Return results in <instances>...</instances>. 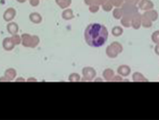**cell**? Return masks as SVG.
I'll use <instances>...</instances> for the list:
<instances>
[{
    "instance_id": "33",
    "label": "cell",
    "mask_w": 159,
    "mask_h": 120,
    "mask_svg": "<svg viewBox=\"0 0 159 120\" xmlns=\"http://www.w3.org/2000/svg\"><path fill=\"white\" fill-rule=\"evenodd\" d=\"M30 3L32 6H38L39 3V0H30Z\"/></svg>"
},
{
    "instance_id": "22",
    "label": "cell",
    "mask_w": 159,
    "mask_h": 120,
    "mask_svg": "<svg viewBox=\"0 0 159 120\" xmlns=\"http://www.w3.org/2000/svg\"><path fill=\"white\" fill-rule=\"evenodd\" d=\"M102 8H103V10L105 11V12H110V11L113 10V5L111 4V2L109 1V0H107V2H105L103 5H102Z\"/></svg>"
},
{
    "instance_id": "18",
    "label": "cell",
    "mask_w": 159,
    "mask_h": 120,
    "mask_svg": "<svg viewBox=\"0 0 159 120\" xmlns=\"http://www.w3.org/2000/svg\"><path fill=\"white\" fill-rule=\"evenodd\" d=\"M123 33H124V30L121 26H115L111 30V34L114 37H120L123 35Z\"/></svg>"
},
{
    "instance_id": "8",
    "label": "cell",
    "mask_w": 159,
    "mask_h": 120,
    "mask_svg": "<svg viewBox=\"0 0 159 120\" xmlns=\"http://www.w3.org/2000/svg\"><path fill=\"white\" fill-rule=\"evenodd\" d=\"M106 53H107V57H108V58H110V59H115V58L119 55L118 51H117L114 47H113L111 44H110V45H108V46L107 47Z\"/></svg>"
},
{
    "instance_id": "20",
    "label": "cell",
    "mask_w": 159,
    "mask_h": 120,
    "mask_svg": "<svg viewBox=\"0 0 159 120\" xmlns=\"http://www.w3.org/2000/svg\"><path fill=\"white\" fill-rule=\"evenodd\" d=\"M8 31H9V33H11V34L16 35L18 31V27L16 23H10L8 25Z\"/></svg>"
},
{
    "instance_id": "31",
    "label": "cell",
    "mask_w": 159,
    "mask_h": 120,
    "mask_svg": "<svg viewBox=\"0 0 159 120\" xmlns=\"http://www.w3.org/2000/svg\"><path fill=\"white\" fill-rule=\"evenodd\" d=\"M84 4L87 5V6H90V5L96 4V1H95V0H84Z\"/></svg>"
},
{
    "instance_id": "21",
    "label": "cell",
    "mask_w": 159,
    "mask_h": 120,
    "mask_svg": "<svg viewBox=\"0 0 159 120\" xmlns=\"http://www.w3.org/2000/svg\"><path fill=\"white\" fill-rule=\"evenodd\" d=\"M142 26L145 28H151L152 26V21L142 16Z\"/></svg>"
},
{
    "instance_id": "7",
    "label": "cell",
    "mask_w": 159,
    "mask_h": 120,
    "mask_svg": "<svg viewBox=\"0 0 159 120\" xmlns=\"http://www.w3.org/2000/svg\"><path fill=\"white\" fill-rule=\"evenodd\" d=\"M142 16L147 17L148 19H150L151 21H152V22L155 20H157V18H158V13L155 10H152V9L149 10V11H146Z\"/></svg>"
},
{
    "instance_id": "27",
    "label": "cell",
    "mask_w": 159,
    "mask_h": 120,
    "mask_svg": "<svg viewBox=\"0 0 159 120\" xmlns=\"http://www.w3.org/2000/svg\"><path fill=\"white\" fill-rule=\"evenodd\" d=\"M99 10H100V5L93 4V5H90V6H89V12H90V13H92V14L97 13Z\"/></svg>"
},
{
    "instance_id": "12",
    "label": "cell",
    "mask_w": 159,
    "mask_h": 120,
    "mask_svg": "<svg viewBox=\"0 0 159 120\" xmlns=\"http://www.w3.org/2000/svg\"><path fill=\"white\" fill-rule=\"evenodd\" d=\"M61 16L65 20H70V19L74 18L73 10L72 9H65L63 12H62V14H61Z\"/></svg>"
},
{
    "instance_id": "25",
    "label": "cell",
    "mask_w": 159,
    "mask_h": 120,
    "mask_svg": "<svg viewBox=\"0 0 159 120\" xmlns=\"http://www.w3.org/2000/svg\"><path fill=\"white\" fill-rule=\"evenodd\" d=\"M110 44L114 47L117 51H118V53L120 54V53H122V51H123V45L121 44L120 42H118V41H113V42H111Z\"/></svg>"
},
{
    "instance_id": "26",
    "label": "cell",
    "mask_w": 159,
    "mask_h": 120,
    "mask_svg": "<svg viewBox=\"0 0 159 120\" xmlns=\"http://www.w3.org/2000/svg\"><path fill=\"white\" fill-rule=\"evenodd\" d=\"M152 40L153 43H155V44H159V30H157V31L152 33Z\"/></svg>"
},
{
    "instance_id": "34",
    "label": "cell",
    "mask_w": 159,
    "mask_h": 120,
    "mask_svg": "<svg viewBox=\"0 0 159 120\" xmlns=\"http://www.w3.org/2000/svg\"><path fill=\"white\" fill-rule=\"evenodd\" d=\"M95 1H96V4L97 5H103L105 2L107 1V0H95Z\"/></svg>"
},
{
    "instance_id": "10",
    "label": "cell",
    "mask_w": 159,
    "mask_h": 120,
    "mask_svg": "<svg viewBox=\"0 0 159 120\" xmlns=\"http://www.w3.org/2000/svg\"><path fill=\"white\" fill-rule=\"evenodd\" d=\"M131 16H123L121 18V23L124 27L129 28L131 27V19H132Z\"/></svg>"
},
{
    "instance_id": "1",
    "label": "cell",
    "mask_w": 159,
    "mask_h": 120,
    "mask_svg": "<svg viewBox=\"0 0 159 120\" xmlns=\"http://www.w3.org/2000/svg\"><path fill=\"white\" fill-rule=\"evenodd\" d=\"M108 31L106 26L100 23H92L87 25L84 30L85 42L91 47H101L107 42Z\"/></svg>"
},
{
    "instance_id": "4",
    "label": "cell",
    "mask_w": 159,
    "mask_h": 120,
    "mask_svg": "<svg viewBox=\"0 0 159 120\" xmlns=\"http://www.w3.org/2000/svg\"><path fill=\"white\" fill-rule=\"evenodd\" d=\"M142 26V15L139 13H136L133 15L131 19V27L135 30H138Z\"/></svg>"
},
{
    "instance_id": "28",
    "label": "cell",
    "mask_w": 159,
    "mask_h": 120,
    "mask_svg": "<svg viewBox=\"0 0 159 120\" xmlns=\"http://www.w3.org/2000/svg\"><path fill=\"white\" fill-rule=\"evenodd\" d=\"M113 7H122L124 4V0H109Z\"/></svg>"
},
{
    "instance_id": "19",
    "label": "cell",
    "mask_w": 159,
    "mask_h": 120,
    "mask_svg": "<svg viewBox=\"0 0 159 120\" xmlns=\"http://www.w3.org/2000/svg\"><path fill=\"white\" fill-rule=\"evenodd\" d=\"M30 19H31L32 22H34V23H39L40 21H41V16L38 13H34V14L30 15Z\"/></svg>"
},
{
    "instance_id": "30",
    "label": "cell",
    "mask_w": 159,
    "mask_h": 120,
    "mask_svg": "<svg viewBox=\"0 0 159 120\" xmlns=\"http://www.w3.org/2000/svg\"><path fill=\"white\" fill-rule=\"evenodd\" d=\"M12 39L15 42V44H18V43H20V41H21V39L18 36H16V35H14V37L12 38Z\"/></svg>"
},
{
    "instance_id": "35",
    "label": "cell",
    "mask_w": 159,
    "mask_h": 120,
    "mask_svg": "<svg viewBox=\"0 0 159 120\" xmlns=\"http://www.w3.org/2000/svg\"><path fill=\"white\" fill-rule=\"evenodd\" d=\"M154 52H155L156 55L159 56V44H156V46H155V48H154Z\"/></svg>"
},
{
    "instance_id": "11",
    "label": "cell",
    "mask_w": 159,
    "mask_h": 120,
    "mask_svg": "<svg viewBox=\"0 0 159 120\" xmlns=\"http://www.w3.org/2000/svg\"><path fill=\"white\" fill-rule=\"evenodd\" d=\"M15 16H16V11L12 8L8 9L4 14V19L6 21H11Z\"/></svg>"
},
{
    "instance_id": "13",
    "label": "cell",
    "mask_w": 159,
    "mask_h": 120,
    "mask_svg": "<svg viewBox=\"0 0 159 120\" xmlns=\"http://www.w3.org/2000/svg\"><path fill=\"white\" fill-rule=\"evenodd\" d=\"M103 77L106 81H111V79L114 77V71H113L111 68H107L104 70L103 72Z\"/></svg>"
},
{
    "instance_id": "17",
    "label": "cell",
    "mask_w": 159,
    "mask_h": 120,
    "mask_svg": "<svg viewBox=\"0 0 159 120\" xmlns=\"http://www.w3.org/2000/svg\"><path fill=\"white\" fill-rule=\"evenodd\" d=\"M56 2L61 9H67L71 5L72 0H56Z\"/></svg>"
},
{
    "instance_id": "16",
    "label": "cell",
    "mask_w": 159,
    "mask_h": 120,
    "mask_svg": "<svg viewBox=\"0 0 159 120\" xmlns=\"http://www.w3.org/2000/svg\"><path fill=\"white\" fill-rule=\"evenodd\" d=\"M112 15H113V17L115 19H121L122 16H123V11H122V8L120 7H115V9L112 10Z\"/></svg>"
},
{
    "instance_id": "32",
    "label": "cell",
    "mask_w": 159,
    "mask_h": 120,
    "mask_svg": "<svg viewBox=\"0 0 159 120\" xmlns=\"http://www.w3.org/2000/svg\"><path fill=\"white\" fill-rule=\"evenodd\" d=\"M139 1L140 0H124V2H128V3H131V4H135V5H137Z\"/></svg>"
},
{
    "instance_id": "29",
    "label": "cell",
    "mask_w": 159,
    "mask_h": 120,
    "mask_svg": "<svg viewBox=\"0 0 159 120\" xmlns=\"http://www.w3.org/2000/svg\"><path fill=\"white\" fill-rule=\"evenodd\" d=\"M122 81H123V78L121 75H117V76L114 75V77L111 79L110 82H122Z\"/></svg>"
},
{
    "instance_id": "3",
    "label": "cell",
    "mask_w": 159,
    "mask_h": 120,
    "mask_svg": "<svg viewBox=\"0 0 159 120\" xmlns=\"http://www.w3.org/2000/svg\"><path fill=\"white\" fill-rule=\"evenodd\" d=\"M83 76H84V81H93L95 79V76L97 74L96 70L93 67H85L83 68Z\"/></svg>"
},
{
    "instance_id": "5",
    "label": "cell",
    "mask_w": 159,
    "mask_h": 120,
    "mask_svg": "<svg viewBox=\"0 0 159 120\" xmlns=\"http://www.w3.org/2000/svg\"><path fill=\"white\" fill-rule=\"evenodd\" d=\"M137 5H138V6H137L138 9L144 11V12L153 9V6H154L153 3L151 1V0H140Z\"/></svg>"
},
{
    "instance_id": "23",
    "label": "cell",
    "mask_w": 159,
    "mask_h": 120,
    "mask_svg": "<svg viewBox=\"0 0 159 120\" xmlns=\"http://www.w3.org/2000/svg\"><path fill=\"white\" fill-rule=\"evenodd\" d=\"M68 80H69V82H80L81 81V76L78 73H72L69 75Z\"/></svg>"
},
{
    "instance_id": "6",
    "label": "cell",
    "mask_w": 159,
    "mask_h": 120,
    "mask_svg": "<svg viewBox=\"0 0 159 120\" xmlns=\"http://www.w3.org/2000/svg\"><path fill=\"white\" fill-rule=\"evenodd\" d=\"M130 71H131L130 67H129V65H127V64L120 65V67H118V69H117L118 74L121 75L122 77H127V76H129L130 74Z\"/></svg>"
},
{
    "instance_id": "14",
    "label": "cell",
    "mask_w": 159,
    "mask_h": 120,
    "mask_svg": "<svg viewBox=\"0 0 159 120\" xmlns=\"http://www.w3.org/2000/svg\"><path fill=\"white\" fill-rule=\"evenodd\" d=\"M14 45H15V42L13 41L12 39L6 38V39L3 40V47H4L6 50H12V49L14 48Z\"/></svg>"
},
{
    "instance_id": "2",
    "label": "cell",
    "mask_w": 159,
    "mask_h": 120,
    "mask_svg": "<svg viewBox=\"0 0 159 120\" xmlns=\"http://www.w3.org/2000/svg\"><path fill=\"white\" fill-rule=\"evenodd\" d=\"M138 7L135 4H131V3H128L125 2L122 5V11H123V16H133L136 13H138Z\"/></svg>"
},
{
    "instance_id": "9",
    "label": "cell",
    "mask_w": 159,
    "mask_h": 120,
    "mask_svg": "<svg viewBox=\"0 0 159 120\" xmlns=\"http://www.w3.org/2000/svg\"><path fill=\"white\" fill-rule=\"evenodd\" d=\"M32 39H33V37L28 35V34H24V35H22V37H21L22 44H23L25 47H31Z\"/></svg>"
},
{
    "instance_id": "15",
    "label": "cell",
    "mask_w": 159,
    "mask_h": 120,
    "mask_svg": "<svg viewBox=\"0 0 159 120\" xmlns=\"http://www.w3.org/2000/svg\"><path fill=\"white\" fill-rule=\"evenodd\" d=\"M132 80L134 82H148V79H146V77L141 74L140 72H135L132 75Z\"/></svg>"
},
{
    "instance_id": "24",
    "label": "cell",
    "mask_w": 159,
    "mask_h": 120,
    "mask_svg": "<svg viewBox=\"0 0 159 120\" xmlns=\"http://www.w3.org/2000/svg\"><path fill=\"white\" fill-rule=\"evenodd\" d=\"M5 75L8 78V80H13L16 77V71H15V69H8L6 71Z\"/></svg>"
}]
</instances>
